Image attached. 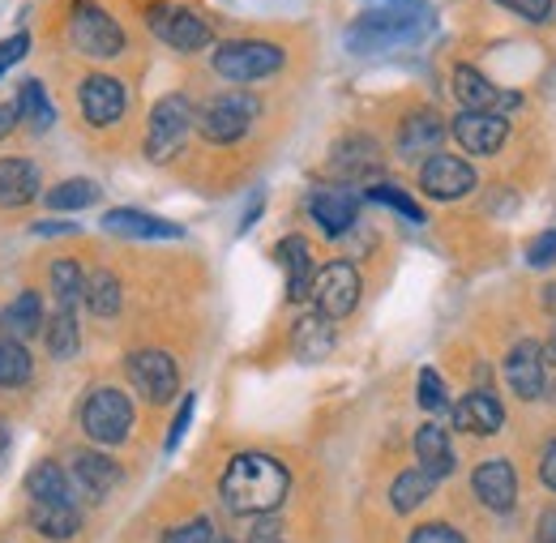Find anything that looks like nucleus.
Returning a JSON list of instances; mask_svg holds the SVG:
<instances>
[{
	"mask_svg": "<svg viewBox=\"0 0 556 543\" xmlns=\"http://www.w3.org/2000/svg\"><path fill=\"white\" fill-rule=\"evenodd\" d=\"M330 167H334L339 176H368V172H377V167H381V150H377V141H372V137L351 134L334 146Z\"/></svg>",
	"mask_w": 556,
	"mask_h": 543,
	"instance_id": "bb28decb",
	"label": "nucleus"
},
{
	"mask_svg": "<svg viewBox=\"0 0 556 543\" xmlns=\"http://www.w3.org/2000/svg\"><path fill=\"white\" fill-rule=\"evenodd\" d=\"M30 527L48 540H70L81 531V509L77 505H35L30 509Z\"/></svg>",
	"mask_w": 556,
	"mask_h": 543,
	"instance_id": "c756f323",
	"label": "nucleus"
},
{
	"mask_svg": "<svg viewBox=\"0 0 556 543\" xmlns=\"http://www.w3.org/2000/svg\"><path fill=\"white\" fill-rule=\"evenodd\" d=\"M313 218H317V227L330 236V240H339V236H348L351 227H355V214H359V202L351 198L348 189H321V193H313Z\"/></svg>",
	"mask_w": 556,
	"mask_h": 543,
	"instance_id": "412c9836",
	"label": "nucleus"
},
{
	"mask_svg": "<svg viewBox=\"0 0 556 543\" xmlns=\"http://www.w3.org/2000/svg\"><path fill=\"white\" fill-rule=\"evenodd\" d=\"M30 231H35V236H73L77 227H73V223H56V218H43V223H35Z\"/></svg>",
	"mask_w": 556,
	"mask_h": 543,
	"instance_id": "8fccbe9b",
	"label": "nucleus"
},
{
	"mask_svg": "<svg viewBox=\"0 0 556 543\" xmlns=\"http://www.w3.org/2000/svg\"><path fill=\"white\" fill-rule=\"evenodd\" d=\"M419 189L432 202H458V198H467L476 189V172L458 154H432V159L419 163Z\"/></svg>",
	"mask_w": 556,
	"mask_h": 543,
	"instance_id": "9d476101",
	"label": "nucleus"
},
{
	"mask_svg": "<svg viewBox=\"0 0 556 543\" xmlns=\"http://www.w3.org/2000/svg\"><path fill=\"white\" fill-rule=\"evenodd\" d=\"M125 368H129V381H134V390H138L146 403H167L180 390V368H176V359L167 351L141 346V351L129 355Z\"/></svg>",
	"mask_w": 556,
	"mask_h": 543,
	"instance_id": "1a4fd4ad",
	"label": "nucleus"
},
{
	"mask_svg": "<svg viewBox=\"0 0 556 543\" xmlns=\"http://www.w3.org/2000/svg\"><path fill=\"white\" fill-rule=\"evenodd\" d=\"M432 488H437V479L424 476V471H403V476L390 483V505H394V514H412L419 509L428 496H432Z\"/></svg>",
	"mask_w": 556,
	"mask_h": 543,
	"instance_id": "7c9ffc66",
	"label": "nucleus"
},
{
	"mask_svg": "<svg viewBox=\"0 0 556 543\" xmlns=\"http://www.w3.org/2000/svg\"><path fill=\"white\" fill-rule=\"evenodd\" d=\"M334 321L326 317V313H304L300 321H295V330H291V351H295V359H304V364H317V359H326L330 351H334Z\"/></svg>",
	"mask_w": 556,
	"mask_h": 543,
	"instance_id": "aec40b11",
	"label": "nucleus"
},
{
	"mask_svg": "<svg viewBox=\"0 0 556 543\" xmlns=\"http://www.w3.org/2000/svg\"><path fill=\"white\" fill-rule=\"evenodd\" d=\"M419 411H428V415H445L450 411V394H445V381H441V372L437 368H424L419 372Z\"/></svg>",
	"mask_w": 556,
	"mask_h": 543,
	"instance_id": "e433bc0d",
	"label": "nucleus"
},
{
	"mask_svg": "<svg viewBox=\"0 0 556 543\" xmlns=\"http://www.w3.org/2000/svg\"><path fill=\"white\" fill-rule=\"evenodd\" d=\"M193 411H198V394H185V403L176 411V419H172V428H167V454H176L180 450V441H185V432H189V424H193Z\"/></svg>",
	"mask_w": 556,
	"mask_h": 543,
	"instance_id": "ea45409f",
	"label": "nucleus"
},
{
	"mask_svg": "<svg viewBox=\"0 0 556 543\" xmlns=\"http://www.w3.org/2000/svg\"><path fill=\"white\" fill-rule=\"evenodd\" d=\"M505 381L518 399L535 403L544 390H548V359H544V346L535 339L514 342V351L505 355Z\"/></svg>",
	"mask_w": 556,
	"mask_h": 543,
	"instance_id": "f8f14e48",
	"label": "nucleus"
},
{
	"mask_svg": "<svg viewBox=\"0 0 556 543\" xmlns=\"http://www.w3.org/2000/svg\"><path fill=\"white\" fill-rule=\"evenodd\" d=\"M70 43L81 56L112 61L125 52V30L112 13H103L94 0H73L70 9Z\"/></svg>",
	"mask_w": 556,
	"mask_h": 543,
	"instance_id": "39448f33",
	"label": "nucleus"
},
{
	"mask_svg": "<svg viewBox=\"0 0 556 543\" xmlns=\"http://www.w3.org/2000/svg\"><path fill=\"white\" fill-rule=\"evenodd\" d=\"M441 141H445V121L437 112H412L403 125H399V154L403 159H432L441 154Z\"/></svg>",
	"mask_w": 556,
	"mask_h": 543,
	"instance_id": "a211bd4d",
	"label": "nucleus"
},
{
	"mask_svg": "<svg viewBox=\"0 0 556 543\" xmlns=\"http://www.w3.org/2000/svg\"><path fill=\"white\" fill-rule=\"evenodd\" d=\"M81 291H86V274H81V266L70 262V257L52 262V295H56V308L81 304Z\"/></svg>",
	"mask_w": 556,
	"mask_h": 543,
	"instance_id": "72a5a7b5",
	"label": "nucleus"
},
{
	"mask_svg": "<svg viewBox=\"0 0 556 543\" xmlns=\"http://www.w3.org/2000/svg\"><path fill=\"white\" fill-rule=\"evenodd\" d=\"M163 543H214V527L206 518H189V522L163 531Z\"/></svg>",
	"mask_w": 556,
	"mask_h": 543,
	"instance_id": "58836bf2",
	"label": "nucleus"
},
{
	"mask_svg": "<svg viewBox=\"0 0 556 543\" xmlns=\"http://www.w3.org/2000/svg\"><path fill=\"white\" fill-rule=\"evenodd\" d=\"M103 231L121 236V240H180L185 227L180 223H167V218H154L146 210H108L103 214Z\"/></svg>",
	"mask_w": 556,
	"mask_h": 543,
	"instance_id": "f3484780",
	"label": "nucleus"
},
{
	"mask_svg": "<svg viewBox=\"0 0 556 543\" xmlns=\"http://www.w3.org/2000/svg\"><path fill=\"white\" fill-rule=\"evenodd\" d=\"M103 198L99 193V185L94 180H61L56 189H48V210H86V205H94Z\"/></svg>",
	"mask_w": 556,
	"mask_h": 543,
	"instance_id": "f704fd0d",
	"label": "nucleus"
},
{
	"mask_svg": "<svg viewBox=\"0 0 556 543\" xmlns=\"http://www.w3.org/2000/svg\"><path fill=\"white\" fill-rule=\"evenodd\" d=\"M86 308L94 317H116L121 304H125V291H121V278L112 270H90L86 274V291H81Z\"/></svg>",
	"mask_w": 556,
	"mask_h": 543,
	"instance_id": "c85d7f7f",
	"label": "nucleus"
},
{
	"mask_svg": "<svg viewBox=\"0 0 556 543\" xmlns=\"http://www.w3.org/2000/svg\"><path fill=\"white\" fill-rule=\"evenodd\" d=\"M454 99L463 103V112H488V116H501V112L522 108V94L518 90H496L476 65L454 68Z\"/></svg>",
	"mask_w": 556,
	"mask_h": 543,
	"instance_id": "9b49d317",
	"label": "nucleus"
},
{
	"mask_svg": "<svg viewBox=\"0 0 556 543\" xmlns=\"http://www.w3.org/2000/svg\"><path fill=\"white\" fill-rule=\"evenodd\" d=\"M0 330L13 334L17 342L35 339V334L43 330V300H39V291H22V295L0 313Z\"/></svg>",
	"mask_w": 556,
	"mask_h": 543,
	"instance_id": "cd10ccee",
	"label": "nucleus"
},
{
	"mask_svg": "<svg viewBox=\"0 0 556 543\" xmlns=\"http://www.w3.org/2000/svg\"><path fill=\"white\" fill-rule=\"evenodd\" d=\"M287 488H291V476L270 454H240V458H231L227 471H223V483H218L223 505L231 514H244V518L275 514L278 505H282V496H287Z\"/></svg>",
	"mask_w": 556,
	"mask_h": 543,
	"instance_id": "f257e3e1",
	"label": "nucleus"
},
{
	"mask_svg": "<svg viewBox=\"0 0 556 543\" xmlns=\"http://www.w3.org/2000/svg\"><path fill=\"white\" fill-rule=\"evenodd\" d=\"M432 9L428 0H407V4H377L368 13H359L348 26V48L355 56H377V52H394V48H412L424 39V30H432Z\"/></svg>",
	"mask_w": 556,
	"mask_h": 543,
	"instance_id": "f03ea898",
	"label": "nucleus"
},
{
	"mask_svg": "<svg viewBox=\"0 0 556 543\" xmlns=\"http://www.w3.org/2000/svg\"><path fill=\"white\" fill-rule=\"evenodd\" d=\"M17 108H22V121L30 125V129H48L52 121H56V112H52V99H48V90H43V81H22V90H17Z\"/></svg>",
	"mask_w": 556,
	"mask_h": 543,
	"instance_id": "473e14b6",
	"label": "nucleus"
},
{
	"mask_svg": "<svg viewBox=\"0 0 556 543\" xmlns=\"http://www.w3.org/2000/svg\"><path fill=\"white\" fill-rule=\"evenodd\" d=\"M22 121V108H17V99H9V103H0V137L13 134V125Z\"/></svg>",
	"mask_w": 556,
	"mask_h": 543,
	"instance_id": "09e8293b",
	"label": "nucleus"
},
{
	"mask_svg": "<svg viewBox=\"0 0 556 543\" xmlns=\"http://www.w3.org/2000/svg\"><path fill=\"white\" fill-rule=\"evenodd\" d=\"M0 445H4V428H0Z\"/></svg>",
	"mask_w": 556,
	"mask_h": 543,
	"instance_id": "5fc2aeb1",
	"label": "nucleus"
},
{
	"mask_svg": "<svg viewBox=\"0 0 556 543\" xmlns=\"http://www.w3.org/2000/svg\"><path fill=\"white\" fill-rule=\"evenodd\" d=\"M73 483H77L86 496H108V492L121 483V467H116L108 454H99V450H81V454L73 458Z\"/></svg>",
	"mask_w": 556,
	"mask_h": 543,
	"instance_id": "393cba45",
	"label": "nucleus"
},
{
	"mask_svg": "<svg viewBox=\"0 0 556 543\" xmlns=\"http://www.w3.org/2000/svg\"><path fill=\"white\" fill-rule=\"evenodd\" d=\"M30 372H35L30 351H26L17 339H0V390H17V386H26Z\"/></svg>",
	"mask_w": 556,
	"mask_h": 543,
	"instance_id": "2f4dec72",
	"label": "nucleus"
},
{
	"mask_svg": "<svg viewBox=\"0 0 556 543\" xmlns=\"http://www.w3.org/2000/svg\"><path fill=\"white\" fill-rule=\"evenodd\" d=\"M450 419H454V428H458V432L492 437V432H501L505 411H501V403H496L488 390H471L467 399H458V403L450 407Z\"/></svg>",
	"mask_w": 556,
	"mask_h": 543,
	"instance_id": "6ab92c4d",
	"label": "nucleus"
},
{
	"mask_svg": "<svg viewBox=\"0 0 556 543\" xmlns=\"http://www.w3.org/2000/svg\"><path fill=\"white\" fill-rule=\"evenodd\" d=\"M210 65L218 77H227L236 86H253V81L275 77L278 68L287 65V52L278 43H262V39H231V43L214 48Z\"/></svg>",
	"mask_w": 556,
	"mask_h": 543,
	"instance_id": "7ed1b4c3",
	"label": "nucleus"
},
{
	"mask_svg": "<svg viewBox=\"0 0 556 543\" xmlns=\"http://www.w3.org/2000/svg\"><path fill=\"white\" fill-rule=\"evenodd\" d=\"M377 4H407V0H377Z\"/></svg>",
	"mask_w": 556,
	"mask_h": 543,
	"instance_id": "864d4df0",
	"label": "nucleus"
},
{
	"mask_svg": "<svg viewBox=\"0 0 556 543\" xmlns=\"http://www.w3.org/2000/svg\"><path fill=\"white\" fill-rule=\"evenodd\" d=\"M407 543H467V540H463V531H454L450 522H424V527L412 531Z\"/></svg>",
	"mask_w": 556,
	"mask_h": 543,
	"instance_id": "79ce46f5",
	"label": "nucleus"
},
{
	"mask_svg": "<svg viewBox=\"0 0 556 543\" xmlns=\"http://www.w3.org/2000/svg\"><path fill=\"white\" fill-rule=\"evenodd\" d=\"M544 359H548V364H556V330H553V339L544 342Z\"/></svg>",
	"mask_w": 556,
	"mask_h": 543,
	"instance_id": "603ef678",
	"label": "nucleus"
},
{
	"mask_svg": "<svg viewBox=\"0 0 556 543\" xmlns=\"http://www.w3.org/2000/svg\"><path fill=\"white\" fill-rule=\"evenodd\" d=\"M193 125H198L193 103L185 94H163L150 112V125H146V159L150 163H172L185 150Z\"/></svg>",
	"mask_w": 556,
	"mask_h": 543,
	"instance_id": "20e7f679",
	"label": "nucleus"
},
{
	"mask_svg": "<svg viewBox=\"0 0 556 543\" xmlns=\"http://www.w3.org/2000/svg\"><path fill=\"white\" fill-rule=\"evenodd\" d=\"M214 543H227V540H214Z\"/></svg>",
	"mask_w": 556,
	"mask_h": 543,
	"instance_id": "6e6d98bb",
	"label": "nucleus"
},
{
	"mask_svg": "<svg viewBox=\"0 0 556 543\" xmlns=\"http://www.w3.org/2000/svg\"><path fill=\"white\" fill-rule=\"evenodd\" d=\"M146 26H150V35L163 39L172 52H202L210 39H214V35H210V22L202 13L185 9V4H167V0L150 4Z\"/></svg>",
	"mask_w": 556,
	"mask_h": 543,
	"instance_id": "0eeeda50",
	"label": "nucleus"
},
{
	"mask_svg": "<svg viewBox=\"0 0 556 543\" xmlns=\"http://www.w3.org/2000/svg\"><path fill=\"white\" fill-rule=\"evenodd\" d=\"M26 492L35 505H77V483L56 463H39L26 476Z\"/></svg>",
	"mask_w": 556,
	"mask_h": 543,
	"instance_id": "b1692460",
	"label": "nucleus"
},
{
	"mask_svg": "<svg viewBox=\"0 0 556 543\" xmlns=\"http://www.w3.org/2000/svg\"><path fill=\"white\" fill-rule=\"evenodd\" d=\"M77 317H73V308H56L52 317H48V351L56 355V359H70L73 351H77Z\"/></svg>",
	"mask_w": 556,
	"mask_h": 543,
	"instance_id": "c9c22d12",
	"label": "nucleus"
},
{
	"mask_svg": "<svg viewBox=\"0 0 556 543\" xmlns=\"http://www.w3.org/2000/svg\"><path fill=\"white\" fill-rule=\"evenodd\" d=\"M77 103H81V116H86V125H94V129H108V125H116V121L125 116V108H129V90H125L116 77H108V73H94V77H86V81H81V90H77Z\"/></svg>",
	"mask_w": 556,
	"mask_h": 543,
	"instance_id": "ddd939ff",
	"label": "nucleus"
},
{
	"mask_svg": "<svg viewBox=\"0 0 556 543\" xmlns=\"http://www.w3.org/2000/svg\"><path fill=\"white\" fill-rule=\"evenodd\" d=\"M26 48H30V35H13V39H4L0 43V73L9 65H17L22 56H26Z\"/></svg>",
	"mask_w": 556,
	"mask_h": 543,
	"instance_id": "c03bdc74",
	"label": "nucleus"
},
{
	"mask_svg": "<svg viewBox=\"0 0 556 543\" xmlns=\"http://www.w3.org/2000/svg\"><path fill=\"white\" fill-rule=\"evenodd\" d=\"M257 214H262V193H253V202L244 210V218H240V231H249L253 223H257Z\"/></svg>",
	"mask_w": 556,
	"mask_h": 543,
	"instance_id": "3c124183",
	"label": "nucleus"
},
{
	"mask_svg": "<svg viewBox=\"0 0 556 543\" xmlns=\"http://www.w3.org/2000/svg\"><path fill=\"white\" fill-rule=\"evenodd\" d=\"M39 193V167L30 159H0V210L26 205Z\"/></svg>",
	"mask_w": 556,
	"mask_h": 543,
	"instance_id": "a878e982",
	"label": "nucleus"
},
{
	"mask_svg": "<svg viewBox=\"0 0 556 543\" xmlns=\"http://www.w3.org/2000/svg\"><path fill=\"white\" fill-rule=\"evenodd\" d=\"M496 4L518 13L522 22H548L553 17V0H496Z\"/></svg>",
	"mask_w": 556,
	"mask_h": 543,
	"instance_id": "a19ab883",
	"label": "nucleus"
},
{
	"mask_svg": "<svg viewBox=\"0 0 556 543\" xmlns=\"http://www.w3.org/2000/svg\"><path fill=\"white\" fill-rule=\"evenodd\" d=\"M278 262L287 266V300H291V304L308 300V291H313V282H317V266H313L308 244H304L300 236H287V240L278 244Z\"/></svg>",
	"mask_w": 556,
	"mask_h": 543,
	"instance_id": "4be33fe9",
	"label": "nucleus"
},
{
	"mask_svg": "<svg viewBox=\"0 0 556 543\" xmlns=\"http://www.w3.org/2000/svg\"><path fill=\"white\" fill-rule=\"evenodd\" d=\"M535 543H556V505L540 514V527H535Z\"/></svg>",
	"mask_w": 556,
	"mask_h": 543,
	"instance_id": "de8ad7c7",
	"label": "nucleus"
},
{
	"mask_svg": "<svg viewBox=\"0 0 556 543\" xmlns=\"http://www.w3.org/2000/svg\"><path fill=\"white\" fill-rule=\"evenodd\" d=\"M253 121H257V99L231 90V94H214L206 108H202L198 129H202V137H206L210 146H231V141H240V137L249 134Z\"/></svg>",
	"mask_w": 556,
	"mask_h": 543,
	"instance_id": "6e6552de",
	"label": "nucleus"
},
{
	"mask_svg": "<svg viewBox=\"0 0 556 543\" xmlns=\"http://www.w3.org/2000/svg\"><path fill=\"white\" fill-rule=\"evenodd\" d=\"M527 266H535V270H548V266H556V227L553 231H544L531 249H527Z\"/></svg>",
	"mask_w": 556,
	"mask_h": 543,
	"instance_id": "37998d69",
	"label": "nucleus"
},
{
	"mask_svg": "<svg viewBox=\"0 0 556 543\" xmlns=\"http://www.w3.org/2000/svg\"><path fill=\"white\" fill-rule=\"evenodd\" d=\"M249 543H287V540H282V531H278L275 518L266 514V518H262V522L253 527V535H249Z\"/></svg>",
	"mask_w": 556,
	"mask_h": 543,
	"instance_id": "a18cd8bd",
	"label": "nucleus"
},
{
	"mask_svg": "<svg viewBox=\"0 0 556 543\" xmlns=\"http://www.w3.org/2000/svg\"><path fill=\"white\" fill-rule=\"evenodd\" d=\"M471 488H476V496L484 501L492 514H509L518 505V471L505 458L480 463L476 476H471Z\"/></svg>",
	"mask_w": 556,
	"mask_h": 543,
	"instance_id": "dca6fc26",
	"label": "nucleus"
},
{
	"mask_svg": "<svg viewBox=\"0 0 556 543\" xmlns=\"http://www.w3.org/2000/svg\"><path fill=\"white\" fill-rule=\"evenodd\" d=\"M364 198H368V202H377V205L399 210V214H403V218H412V223H424V210H419L403 189H394V185H368V189H364Z\"/></svg>",
	"mask_w": 556,
	"mask_h": 543,
	"instance_id": "4c0bfd02",
	"label": "nucleus"
},
{
	"mask_svg": "<svg viewBox=\"0 0 556 543\" xmlns=\"http://www.w3.org/2000/svg\"><path fill=\"white\" fill-rule=\"evenodd\" d=\"M416 458L419 471L432 476L437 483L454 471V445H450V432L441 424H424L416 432Z\"/></svg>",
	"mask_w": 556,
	"mask_h": 543,
	"instance_id": "5701e85b",
	"label": "nucleus"
},
{
	"mask_svg": "<svg viewBox=\"0 0 556 543\" xmlns=\"http://www.w3.org/2000/svg\"><path fill=\"white\" fill-rule=\"evenodd\" d=\"M454 141L467 150V154H496L505 141H509V125L505 116H488V112H458L454 125H450Z\"/></svg>",
	"mask_w": 556,
	"mask_h": 543,
	"instance_id": "2eb2a0df",
	"label": "nucleus"
},
{
	"mask_svg": "<svg viewBox=\"0 0 556 543\" xmlns=\"http://www.w3.org/2000/svg\"><path fill=\"white\" fill-rule=\"evenodd\" d=\"M540 483H544L548 492H556V441L544 450V458H540Z\"/></svg>",
	"mask_w": 556,
	"mask_h": 543,
	"instance_id": "49530a36",
	"label": "nucleus"
},
{
	"mask_svg": "<svg viewBox=\"0 0 556 543\" xmlns=\"http://www.w3.org/2000/svg\"><path fill=\"white\" fill-rule=\"evenodd\" d=\"M81 428H86V437L94 445H121V441H129V432H134V403H129V394L116 390V386H103V390L86 394V403H81Z\"/></svg>",
	"mask_w": 556,
	"mask_h": 543,
	"instance_id": "423d86ee",
	"label": "nucleus"
},
{
	"mask_svg": "<svg viewBox=\"0 0 556 543\" xmlns=\"http://www.w3.org/2000/svg\"><path fill=\"white\" fill-rule=\"evenodd\" d=\"M313 295H317V308L339 321L348 317L351 308L359 304V274L351 262H330L326 270H317V282H313Z\"/></svg>",
	"mask_w": 556,
	"mask_h": 543,
	"instance_id": "4468645a",
	"label": "nucleus"
}]
</instances>
